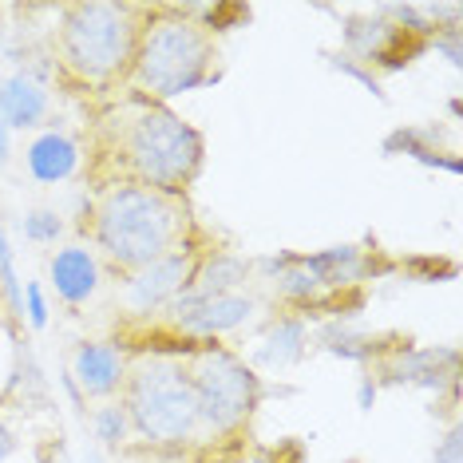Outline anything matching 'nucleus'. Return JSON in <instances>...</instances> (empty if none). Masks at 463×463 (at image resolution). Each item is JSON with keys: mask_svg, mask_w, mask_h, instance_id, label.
<instances>
[{"mask_svg": "<svg viewBox=\"0 0 463 463\" xmlns=\"http://www.w3.org/2000/svg\"><path fill=\"white\" fill-rule=\"evenodd\" d=\"M206 171V135L183 119L171 103L119 91L91 111L83 139V183L146 186L171 198H191Z\"/></svg>", "mask_w": 463, "mask_h": 463, "instance_id": "obj_1", "label": "nucleus"}, {"mask_svg": "<svg viewBox=\"0 0 463 463\" xmlns=\"http://www.w3.org/2000/svg\"><path fill=\"white\" fill-rule=\"evenodd\" d=\"M76 230L88 238L83 246L99 258V269L123 286L131 273L178 250L206 226L194 214L191 198H171L146 186L119 183L91 191Z\"/></svg>", "mask_w": 463, "mask_h": 463, "instance_id": "obj_2", "label": "nucleus"}, {"mask_svg": "<svg viewBox=\"0 0 463 463\" xmlns=\"http://www.w3.org/2000/svg\"><path fill=\"white\" fill-rule=\"evenodd\" d=\"M143 0H68L60 5L52 60L68 96L91 111L128 91L135 48H139Z\"/></svg>", "mask_w": 463, "mask_h": 463, "instance_id": "obj_3", "label": "nucleus"}, {"mask_svg": "<svg viewBox=\"0 0 463 463\" xmlns=\"http://www.w3.org/2000/svg\"><path fill=\"white\" fill-rule=\"evenodd\" d=\"M218 76V36L206 33L194 5L143 0L139 48L128 91L155 103H171L186 91H198Z\"/></svg>", "mask_w": 463, "mask_h": 463, "instance_id": "obj_4", "label": "nucleus"}, {"mask_svg": "<svg viewBox=\"0 0 463 463\" xmlns=\"http://www.w3.org/2000/svg\"><path fill=\"white\" fill-rule=\"evenodd\" d=\"M115 400L128 416L131 436L146 448L178 451L203 439L198 400L178 356H131Z\"/></svg>", "mask_w": 463, "mask_h": 463, "instance_id": "obj_5", "label": "nucleus"}, {"mask_svg": "<svg viewBox=\"0 0 463 463\" xmlns=\"http://www.w3.org/2000/svg\"><path fill=\"white\" fill-rule=\"evenodd\" d=\"M186 381L198 400L203 444H234L246 439L266 404V381L238 349L222 341H206L194 353L178 356Z\"/></svg>", "mask_w": 463, "mask_h": 463, "instance_id": "obj_6", "label": "nucleus"}, {"mask_svg": "<svg viewBox=\"0 0 463 463\" xmlns=\"http://www.w3.org/2000/svg\"><path fill=\"white\" fill-rule=\"evenodd\" d=\"M341 40L349 56L388 76V71L416 64V56H424L439 40V28L420 20L416 8H373V13L345 16Z\"/></svg>", "mask_w": 463, "mask_h": 463, "instance_id": "obj_7", "label": "nucleus"}, {"mask_svg": "<svg viewBox=\"0 0 463 463\" xmlns=\"http://www.w3.org/2000/svg\"><path fill=\"white\" fill-rule=\"evenodd\" d=\"M214 250H222V246H218L214 230L206 226L203 234L183 241L178 250L163 254L159 261H151V266H143L139 273H131V278L123 281V305H128V313L131 317H146V313H159L171 301L186 298V293L194 289L198 269L206 266V258L214 254Z\"/></svg>", "mask_w": 463, "mask_h": 463, "instance_id": "obj_8", "label": "nucleus"}, {"mask_svg": "<svg viewBox=\"0 0 463 463\" xmlns=\"http://www.w3.org/2000/svg\"><path fill=\"white\" fill-rule=\"evenodd\" d=\"M128 361L131 356L123 349H115L111 341H80L68 356V373L83 400L108 404V400L119 396L123 376H128Z\"/></svg>", "mask_w": 463, "mask_h": 463, "instance_id": "obj_9", "label": "nucleus"}, {"mask_svg": "<svg viewBox=\"0 0 463 463\" xmlns=\"http://www.w3.org/2000/svg\"><path fill=\"white\" fill-rule=\"evenodd\" d=\"M368 373L381 384H416V388H439V384H456L459 376V353L456 349H412L392 353L384 361L368 364Z\"/></svg>", "mask_w": 463, "mask_h": 463, "instance_id": "obj_10", "label": "nucleus"}, {"mask_svg": "<svg viewBox=\"0 0 463 463\" xmlns=\"http://www.w3.org/2000/svg\"><path fill=\"white\" fill-rule=\"evenodd\" d=\"M48 278H52V289H56V298L68 305V309H83L91 298L99 293V258L91 254L83 241H68V246H60L56 254L48 261Z\"/></svg>", "mask_w": 463, "mask_h": 463, "instance_id": "obj_11", "label": "nucleus"}, {"mask_svg": "<svg viewBox=\"0 0 463 463\" xmlns=\"http://www.w3.org/2000/svg\"><path fill=\"white\" fill-rule=\"evenodd\" d=\"M24 163L36 183H48V186L68 183V178H76L83 171V139L64 128H48L28 143Z\"/></svg>", "mask_w": 463, "mask_h": 463, "instance_id": "obj_12", "label": "nucleus"}, {"mask_svg": "<svg viewBox=\"0 0 463 463\" xmlns=\"http://www.w3.org/2000/svg\"><path fill=\"white\" fill-rule=\"evenodd\" d=\"M48 111H52L48 83L36 80L33 71H16V76L0 83V119H5V128L13 131L40 128V123H48Z\"/></svg>", "mask_w": 463, "mask_h": 463, "instance_id": "obj_13", "label": "nucleus"}, {"mask_svg": "<svg viewBox=\"0 0 463 463\" xmlns=\"http://www.w3.org/2000/svg\"><path fill=\"white\" fill-rule=\"evenodd\" d=\"M194 463H305V444L298 436H286L278 444H261L246 436L234 444H206Z\"/></svg>", "mask_w": 463, "mask_h": 463, "instance_id": "obj_14", "label": "nucleus"}, {"mask_svg": "<svg viewBox=\"0 0 463 463\" xmlns=\"http://www.w3.org/2000/svg\"><path fill=\"white\" fill-rule=\"evenodd\" d=\"M254 266L258 261L241 258L238 250H214L206 258V266L198 269L191 293H198V298H210V293H241L250 286V278H254Z\"/></svg>", "mask_w": 463, "mask_h": 463, "instance_id": "obj_15", "label": "nucleus"}, {"mask_svg": "<svg viewBox=\"0 0 463 463\" xmlns=\"http://www.w3.org/2000/svg\"><path fill=\"white\" fill-rule=\"evenodd\" d=\"M301 353H305V321L286 313V317H278L266 329V341L254 353V361L266 368H286L293 361H301Z\"/></svg>", "mask_w": 463, "mask_h": 463, "instance_id": "obj_16", "label": "nucleus"}, {"mask_svg": "<svg viewBox=\"0 0 463 463\" xmlns=\"http://www.w3.org/2000/svg\"><path fill=\"white\" fill-rule=\"evenodd\" d=\"M96 431H99V439H103V444H108V448H119L123 439L131 436L128 416H123L119 400H108V404L99 408V416H96Z\"/></svg>", "mask_w": 463, "mask_h": 463, "instance_id": "obj_17", "label": "nucleus"}, {"mask_svg": "<svg viewBox=\"0 0 463 463\" xmlns=\"http://www.w3.org/2000/svg\"><path fill=\"white\" fill-rule=\"evenodd\" d=\"M33 456H36V463H76V459H71V451H68V439L60 436V431L40 436L36 448H33Z\"/></svg>", "mask_w": 463, "mask_h": 463, "instance_id": "obj_18", "label": "nucleus"}, {"mask_svg": "<svg viewBox=\"0 0 463 463\" xmlns=\"http://www.w3.org/2000/svg\"><path fill=\"white\" fill-rule=\"evenodd\" d=\"M431 463H459V424H451V431L444 436L436 456H431Z\"/></svg>", "mask_w": 463, "mask_h": 463, "instance_id": "obj_19", "label": "nucleus"}, {"mask_svg": "<svg viewBox=\"0 0 463 463\" xmlns=\"http://www.w3.org/2000/svg\"><path fill=\"white\" fill-rule=\"evenodd\" d=\"M13 451H16V431L5 424V416H0V463L13 456Z\"/></svg>", "mask_w": 463, "mask_h": 463, "instance_id": "obj_20", "label": "nucleus"}]
</instances>
